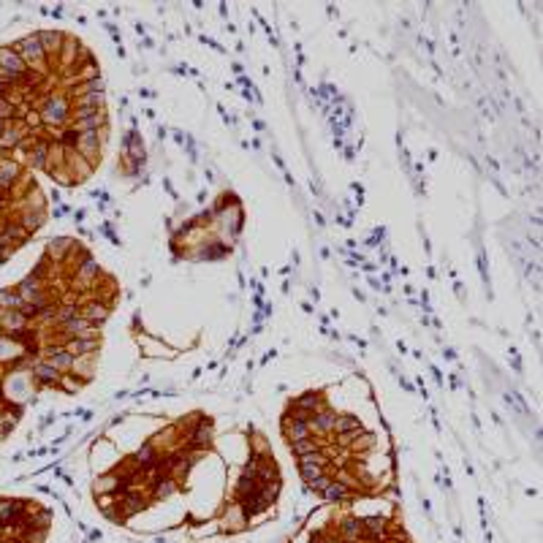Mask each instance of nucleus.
Wrapping results in <instances>:
<instances>
[{
    "label": "nucleus",
    "mask_w": 543,
    "mask_h": 543,
    "mask_svg": "<svg viewBox=\"0 0 543 543\" xmlns=\"http://www.w3.org/2000/svg\"><path fill=\"white\" fill-rule=\"evenodd\" d=\"M362 519H356V516H348L342 525H340V541L342 543H359L362 541Z\"/></svg>",
    "instance_id": "f8f14e48"
},
{
    "label": "nucleus",
    "mask_w": 543,
    "mask_h": 543,
    "mask_svg": "<svg viewBox=\"0 0 543 543\" xmlns=\"http://www.w3.org/2000/svg\"><path fill=\"white\" fill-rule=\"evenodd\" d=\"M68 114H71L68 98H63V95H47L44 104H41V112H38V120H41V125H47V128H52V131H60L63 125L68 123Z\"/></svg>",
    "instance_id": "f257e3e1"
},
{
    "label": "nucleus",
    "mask_w": 543,
    "mask_h": 543,
    "mask_svg": "<svg viewBox=\"0 0 543 543\" xmlns=\"http://www.w3.org/2000/svg\"><path fill=\"white\" fill-rule=\"evenodd\" d=\"M326 497L334 500V503H345V500H351L353 497V491L348 489V487H342V484L332 481V484H329V489H326Z\"/></svg>",
    "instance_id": "412c9836"
},
{
    "label": "nucleus",
    "mask_w": 543,
    "mask_h": 543,
    "mask_svg": "<svg viewBox=\"0 0 543 543\" xmlns=\"http://www.w3.org/2000/svg\"><path fill=\"white\" fill-rule=\"evenodd\" d=\"M44 362H47V364H52V367L57 369V372H66V369H73V367H76V362H79V359H76L73 353L66 351L63 345L52 342V345H49V348L44 351Z\"/></svg>",
    "instance_id": "20e7f679"
},
{
    "label": "nucleus",
    "mask_w": 543,
    "mask_h": 543,
    "mask_svg": "<svg viewBox=\"0 0 543 543\" xmlns=\"http://www.w3.org/2000/svg\"><path fill=\"white\" fill-rule=\"evenodd\" d=\"M6 258H8V253H6V250H3V247H0V263L6 261Z\"/></svg>",
    "instance_id": "bb28decb"
},
{
    "label": "nucleus",
    "mask_w": 543,
    "mask_h": 543,
    "mask_svg": "<svg viewBox=\"0 0 543 543\" xmlns=\"http://www.w3.org/2000/svg\"><path fill=\"white\" fill-rule=\"evenodd\" d=\"M49 150H52V144H49L47 139H33L30 150H28V163H30L33 169H47V163H49Z\"/></svg>",
    "instance_id": "0eeeda50"
},
{
    "label": "nucleus",
    "mask_w": 543,
    "mask_h": 543,
    "mask_svg": "<svg viewBox=\"0 0 543 543\" xmlns=\"http://www.w3.org/2000/svg\"><path fill=\"white\" fill-rule=\"evenodd\" d=\"M73 109L104 112V93H85V95H76V106H73Z\"/></svg>",
    "instance_id": "dca6fc26"
},
{
    "label": "nucleus",
    "mask_w": 543,
    "mask_h": 543,
    "mask_svg": "<svg viewBox=\"0 0 543 543\" xmlns=\"http://www.w3.org/2000/svg\"><path fill=\"white\" fill-rule=\"evenodd\" d=\"M22 297L17 294V288H3L0 291V310H22Z\"/></svg>",
    "instance_id": "6ab92c4d"
},
{
    "label": "nucleus",
    "mask_w": 543,
    "mask_h": 543,
    "mask_svg": "<svg viewBox=\"0 0 543 543\" xmlns=\"http://www.w3.org/2000/svg\"><path fill=\"white\" fill-rule=\"evenodd\" d=\"M38 41H41V47H44V52H47V57L49 54H60V47H63V33H52V30H41L38 33Z\"/></svg>",
    "instance_id": "f3484780"
},
{
    "label": "nucleus",
    "mask_w": 543,
    "mask_h": 543,
    "mask_svg": "<svg viewBox=\"0 0 543 543\" xmlns=\"http://www.w3.org/2000/svg\"><path fill=\"white\" fill-rule=\"evenodd\" d=\"M0 71L11 73V76H17V79H22V76H28V73H30L28 63L19 57L14 47H3V49H0Z\"/></svg>",
    "instance_id": "f03ea898"
},
{
    "label": "nucleus",
    "mask_w": 543,
    "mask_h": 543,
    "mask_svg": "<svg viewBox=\"0 0 543 543\" xmlns=\"http://www.w3.org/2000/svg\"><path fill=\"white\" fill-rule=\"evenodd\" d=\"M30 369H33V378L41 383H60L63 381V375L47 362H35V364H30Z\"/></svg>",
    "instance_id": "ddd939ff"
},
{
    "label": "nucleus",
    "mask_w": 543,
    "mask_h": 543,
    "mask_svg": "<svg viewBox=\"0 0 543 543\" xmlns=\"http://www.w3.org/2000/svg\"><path fill=\"white\" fill-rule=\"evenodd\" d=\"M6 128H8V123H6V120H0V139H3V133H6Z\"/></svg>",
    "instance_id": "a878e982"
},
{
    "label": "nucleus",
    "mask_w": 543,
    "mask_h": 543,
    "mask_svg": "<svg viewBox=\"0 0 543 543\" xmlns=\"http://www.w3.org/2000/svg\"><path fill=\"white\" fill-rule=\"evenodd\" d=\"M294 410H299V413H304V416H316L318 410H321V394H316V391H310V394H304V397H299L297 402L291 405Z\"/></svg>",
    "instance_id": "4468645a"
},
{
    "label": "nucleus",
    "mask_w": 543,
    "mask_h": 543,
    "mask_svg": "<svg viewBox=\"0 0 543 543\" xmlns=\"http://www.w3.org/2000/svg\"><path fill=\"white\" fill-rule=\"evenodd\" d=\"M19 179V163L11 158L0 160V191H11Z\"/></svg>",
    "instance_id": "1a4fd4ad"
},
{
    "label": "nucleus",
    "mask_w": 543,
    "mask_h": 543,
    "mask_svg": "<svg viewBox=\"0 0 543 543\" xmlns=\"http://www.w3.org/2000/svg\"><path fill=\"white\" fill-rule=\"evenodd\" d=\"M372 446H375V435L372 432H367V429H362L356 438L351 440V451H372Z\"/></svg>",
    "instance_id": "aec40b11"
},
{
    "label": "nucleus",
    "mask_w": 543,
    "mask_h": 543,
    "mask_svg": "<svg viewBox=\"0 0 543 543\" xmlns=\"http://www.w3.org/2000/svg\"><path fill=\"white\" fill-rule=\"evenodd\" d=\"M326 467H329V459L321 454H313V456H304V459H299V473H302V478L310 484L313 478H318V475H323L326 473Z\"/></svg>",
    "instance_id": "39448f33"
},
{
    "label": "nucleus",
    "mask_w": 543,
    "mask_h": 543,
    "mask_svg": "<svg viewBox=\"0 0 543 543\" xmlns=\"http://www.w3.org/2000/svg\"><path fill=\"white\" fill-rule=\"evenodd\" d=\"M76 95H85V93H104V79L101 76H95V79H88V82H79L76 88H73Z\"/></svg>",
    "instance_id": "4be33fe9"
},
{
    "label": "nucleus",
    "mask_w": 543,
    "mask_h": 543,
    "mask_svg": "<svg viewBox=\"0 0 543 543\" xmlns=\"http://www.w3.org/2000/svg\"><path fill=\"white\" fill-rule=\"evenodd\" d=\"M79 316L85 318V321H90V323L98 329L106 321V316H109V304H104V302H88L85 307H79Z\"/></svg>",
    "instance_id": "6e6552de"
},
{
    "label": "nucleus",
    "mask_w": 543,
    "mask_h": 543,
    "mask_svg": "<svg viewBox=\"0 0 543 543\" xmlns=\"http://www.w3.org/2000/svg\"><path fill=\"white\" fill-rule=\"evenodd\" d=\"M14 114H17V104L14 101H8V98H0V120H14Z\"/></svg>",
    "instance_id": "393cba45"
},
{
    "label": "nucleus",
    "mask_w": 543,
    "mask_h": 543,
    "mask_svg": "<svg viewBox=\"0 0 543 543\" xmlns=\"http://www.w3.org/2000/svg\"><path fill=\"white\" fill-rule=\"evenodd\" d=\"M68 353H73L76 359H85L90 353H95L101 348V340L95 337V334H79V337H71L66 340V345H63Z\"/></svg>",
    "instance_id": "7ed1b4c3"
},
{
    "label": "nucleus",
    "mask_w": 543,
    "mask_h": 543,
    "mask_svg": "<svg viewBox=\"0 0 543 543\" xmlns=\"http://www.w3.org/2000/svg\"><path fill=\"white\" fill-rule=\"evenodd\" d=\"M76 133H88V131H104L106 128V112H95V114H88L82 120H73L71 125Z\"/></svg>",
    "instance_id": "9d476101"
},
{
    "label": "nucleus",
    "mask_w": 543,
    "mask_h": 543,
    "mask_svg": "<svg viewBox=\"0 0 543 543\" xmlns=\"http://www.w3.org/2000/svg\"><path fill=\"white\" fill-rule=\"evenodd\" d=\"M334 416H337V413L326 410V407H321L316 416L310 419V432H316V435H329V432H332V426H334Z\"/></svg>",
    "instance_id": "9b49d317"
},
{
    "label": "nucleus",
    "mask_w": 543,
    "mask_h": 543,
    "mask_svg": "<svg viewBox=\"0 0 543 543\" xmlns=\"http://www.w3.org/2000/svg\"><path fill=\"white\" fill-rule=\"evenodd\" d=\"M98 278H101L98 261H95V258H90V256H82L79 263H76V282H79L82 288H88V282L98 280Z\"/></svg>",
    "instance_id": "423d86ee"
},
{
    "label": "nucleus",
    "mask_w": 543,
    "mask_h": 543,
    "mask_svg": "<svg viewBox=\"0 0 543 543\" xmlns=\"http://www.w3.org/2000/svg\"><path fill=\"white\" fill-rule=\"evenodd\" d=\"M153 489H155V497H169L177 489V481L174 478H160V481L153 484Z\"/></svg>",
    "instance_id": "5701e85b"
},
{
    "label": "nucleus",
    "mask_w": 543,
    "mask_h": 543,
    "mask_svg": "<svg viewBox=\"0 0 543 543\" xmlns=\"http://www.w3.org/2000/svg\"><path fill=\"white\" fill-rule=\"evenodd\" d=\"M332 481H334L332 475L323 473V475H318V478H313L307 487H310L313 491H318V494H326V489H329V484H332Z\"/></svg>",
    "instance_id": "b1692460"
},
{
    "label": "nucleus",
    "mask_w": 543,
    "mask_h": 543,
    "mask_svg": "<svg viewBox=\"0 0 543 543\" xmlns=\"http://www.w3.org/2000/svg\"><path fill=\"white\" fill-rule=\"evenodd\" d=\"M291 451L299 456V459H304V456H313L321 451V443L316 438H304V440H297V443H291Z\"/></svg>",
    "instance_id": "a211bd4d"
},
{
    "label": "nucleus",
    "mask_w": 543,
    "mask_h": 543,
    "mask_svg": "<svg viewBox=\"0 0 543 543\" xmlns=\"http://www.w3.org/2000/svg\"><path fill=\"white\" fill-rule=\"evenodd\" d=\"M362 429H364V426H362V421L356 419V416H334L332 432H337V438L351 435V432H362Z\"/></svg>",
    "instance_id": "2eb2a0df"
}]
</instances>
